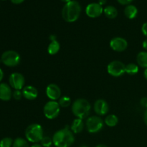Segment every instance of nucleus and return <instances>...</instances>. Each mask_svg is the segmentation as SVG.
I'll use <instances>...</instances> for the list:
<instances>
[{"label":"nucleus","instance_id":"nucleus-1","mask_svg":"<svg viewBox=\"0 0 147 147\" xmlns=\"http://www.w3.org/2000/svg\"><path fill=\"white\" fill-rule=\"evenodd\" d=\"M53 144L56 147H70L75 142L72 131L67 126L57 131L53 136Z\"/></svg>","mask_w":147,"mask_h":147},{"label":"nucleus","instance_id":"nucleus-2","mask_svg":"<svg viewBox=\"0 0 147 147\" xmlns=\"http://www.w3.org/2000/svg\"><path fill=\"white\" fill-rule=\"evenodd\" d=\"M81 6L78 1L71 0L67 2L62 9V17L67 22H74L80 17Z\"/></svg>","mask_w":147,"mask_h":147},{"label":"nucleus","instance_id":"nucleus-3","mask_svg":"<svg viewBox=\"0 0 147 147\" xmlns=\"http://www.w3.org/2000/svg\"><path fill=\"white\" fill-rule=\"evenodd\" d=\"M90 103L84 98H78L74 101L72 106V111L77 118L83 119L87 117L90 111Z\"/></svg>","mask_w":147,"mask_h":147},{"label":"nucleus","instance_id":"nucleus-4","mask_svg":"<svg viewBox=\"0 0 147 147\" xmlns=\"http://www.w3.org/2000/svg\"><path fill=\"white\" fill-rule=\"evenodd\" d=\"M25 136L27 140L32 143H37L41 142L44 137L43 129L38 123H32L28 126L25 130Z\"/></svg>","mask_w":147,"mask_h":147},{"label":"nucleus","instance_id":"nucleus-5","mask_svg":"<svg viewBox=\"0 0 147 147\" xmlns=\"http://www.w3.org/2000/svg\"><path fill=\"white\" fill-rule=\"evenodd\" d=\"M1 60L3 64L8 67H15L18 65L21 60L20 54L14 50L5 51L1 57Z\"/></svg>","mask_w":147,"mask_h":147},{"label":"nucleus","instance_id":"nucleus-6","mask_svg":"<svg viewBox=\"0 0 147 147\" xmlns=\"http://www.w3.org/2000/svg\"><path fill=\"white\" fill-rule=\"evenodd\" d=\"M60 111V106L55 100H50L44 106L43 112L46 118L54 119L58 116Z\"/></svg>","mask_w":147,"mask_h":147},{"label":"nucleus","instance_id":"nucleus-7","mask_svg":"<svg viewBox=\"0 0 147 147\" xmlns=\"http://www.w3.org/2000/svg\"><path fill=\"white\" fill-rule=\"evenodd\" d=\"M103 127V121L99 116H93L86 121V128L89 133L95 134L100 131Z\"/></svg>","mask_w":147,"mask_h":147},{"label":"nucleus","instance_id":"nucleus-8","mask_svg":"<svg viewBox=\"0 0 147 147\" xmlns=\"http://www.w3.org/2000/svg\"><path fill=\"white\" fill-rule=\"evenodd\" d=\"M107 71L113 77H120L126 72V65L122 62L114 60L108 65Z\"/></svg>","mask_w":147,"mask_h":147},{"label":"nucleus","instance_id":"nucleus-9","mask_svg":"<svg viewBox=\"0 0 147 147\" xmlns=\"http://www.w3.org/2000/svg\"><path fill=\"white\" fill-rule=\"evenodd\" d=\"M9 85L15 90H22L24 88L25 80L24 77L20 73H13L9 76Z\"/></svg>","mask_w":147,"mask_h":147},{"label":"nucleus","instance_id":"nucleus-10","mask_svg":"<svg viewBox=\"0 0 147 147\" xmlns=\"http://www.w3.org/2000/svg\"><path fill=\"white\" fill-rule=\"evenodd\" d=\"M110 47L116 52H123L127 48L128 42L124 38L116 37L111 40Z\"/></svg>","mask_w":147,"mask_h":147},{"label":"nucleus","instance_id":"nucleus-11","mask_svg":"<svg viewBox=\"0 0 147 147\" xmlns=\"http://www.w3.org/2000/svg\"><path fill=\"white\" fill-rule=\"evenodd\" d=\"M103 7L98 3H90L86 7V12L89 17L96 18L101 15L103 13Z\"/></svg>","mask_w":147,"mask_h":147},{"label":"nucleus","instance_id":"nucleus-12","mask_svg":"<svg viewBox=\"0 0 147 147\" xmlns=\"http://www.w3.org/2000/svg\"><path fill=\"white\" fill-rule=\"evenodd\" d=\"M46 95L51 100H55L60 98L61 96V90L57 85L51 83L46 88Z\"/></svg>","mask_w":147,"mask_h":147},{"label":"nucleus","instance_id":"nucleus-13","mask_svg":"<svg viewBox=\"0 0 147 147\" xmlns=\"http://www.w3.org/2000/svg\"><path fill=\"white\" fill-rule=\"evenodd\" d=\"M109 110V104L106 100L103 99H99L97 100L94 103V111L97 114L100 116L107 114Z\"/></svg>","mask_w":147,"mask_h":147},{"label":"nucleus","instance_id":"nucleus-14","mask_svg":"<svg viewBox=\"0 0 147 147\" xmlns=\"http://www.w3.org/2000/svg\"><path fill=\"white\" fill-rule=\"evenodd\" d=\"M12 96L11 88L7 83H0V99L4 101L10 100Z\"/></svg>","mask_w":147,"mask_h":147},{"label":"nucleus","instance_id":"nucleus-15","mask_svg":"<svg viewBox=\"0 0 147 147\" xmlns=\"http://www.w3.org/2000/svg\"><path fill=\"white\" fill-rule=\"evenodd\" d=\"M22 95L27 100H34L38 96V91L34 86H27L22 89Z\"/></svg>","mask_w":147,"mask_h":147},{"label":"nucleus","instance_id":"nucleus-16","mask_svg":"<svg viewBox=\"0 0 147 147\" xmlns=\"http://www.w3.org/2000/svg\"><path fill=\"white\" fill-rule=\"evenodd\" d=\"M83 129H84V123L82 119L77 118L73 121L71 124V131L73 133H80L83 130Z\"/></svg>","mask_w":147,"mask_h":147},{"label":"nucleus","instance_id":"nucleus-17","mask_svg":"<svg viewBox=\"0 0 147 147\" xmlns=\"http://www.w3.org/2000/svg\"><path fill=\"white\" fill-rule=\"evenodd\" d=\"M124 14L126 17L129 19H134L138 14V9L136 6L133 4H129L124 9Z\"/></svg>","mask_w":147,"mask_h":147},{"label":"nucleus","instance_id":"nucleus-18","mask_svg":"<svg viewBox=\"0 0 147 147\" xmlns=\"http://www.w3.org/2000/svg\"><path fill=\"white\" fill-rule=\"evenodd\" d=\"M105 15L109 19H114L117 17L118 11L115 7L112 5L106 6L103 9Z\"/></svg>","mask_w":147,"mask_h":147},{"label":"nucleus","instance_id":"nucleus-19","mask_svg":"<svg viewBox=\"0 0 147 147\" xmlns=\"http://www.w3.org/2000/svg\"><path fill=\"white\" fill-rule=\"evenodd\" d=\"M137 63L139 66L144 68H147V52H140L136 57Z\"/></svg>","mask_w":147,"mask_h":147},{"label":"nucleus","instance_id":"nucleus-20","mask_svg":"<svg viewBox=\"0 0 147 147\" xmlns=\"http://www.w3.org/2000/svg\"><path fill=\"white\" fill-rule=\"evenodd\" d=\"M60 48V43L58 42L57 40H53L50 42L49 44L48 47H47V51L50 55H55L59 52Z\"/></svg>","mask_w":147,"mask_h":147},{"label":"nucleus","instance_id":"nucleus-21","mask_svg":"<svg viewBox=\"0 0 147 147\" xmlns=\"http://www.w3.org/2000/svg\"><path fill=\"white\" fill-rule=\"evenodd\" d=\"M118 122H119V119L114 114L109 115L105 119V123L109 127H114L117 125Z\"/></svg>","mask_w":147,"mask_h":147},{"label":"nucleus","instance_id":"nucleus-22","mask_svg":"<svg viewBox=\"0 0 147 147\" xmlns=\"http://www.w3.org/2000/svg\"><path fill=\"white\" fill-rule=\"evenodd\" d=\"M139 72V66L135 63H129L126 65V73L129 75H136Z\"/></svg>","mask_w":147,"mask_h":147},{"label":"nucleus","instance_id":"nucleus-23","mask_svg":"<svg viewBox=\"0 0 147 147\" xmlns=\"http://www.w3.org/2000/svg\"><path fill=\"white\" fill-rule=\"evenodd\" d=\"M12 147H30L27 140L22 138H17L13 142Z\"/></svg>","mask_w":147,"mask_h":147},{"label":"nucleus","instance_id":"nucleus-24","mask_svg":"<svg viewBox=\"0 0 147 147\" xmlns=\"http://www.w3.org/2000/svg\"><path fill=\"white\" fill-rule=\"evenodd\" d=\"M58 103L60 107L67 108L71 104V99L68 96H63V97H61L60 98Z\"/></svg>","mask_w":147,"mask_h":147},{"label":"nucleus","instance_id":"nucleus-25","mask_svg":"<svg viewBox=\"0 0 147 147\" xmlns=\"http://www.w3.org/2000/svg\"><path fill=\"white\" fill-rule=\"evenodd\" d=\"M14 141L9 137H5L0 141V147H11Z\"/></svg>","mask_w":147,"mask_h":147},{"label":"nucleus","instance_id":"nucleus-26","mask_svg":"<svg viewBox=\"0 0 147 147\" xmlns=\"http://www.w3.org/2000/svg\"><path fill=\"white\" fill-rule=\"evenodd\" d=\"M41 145L43 147H50L53 144V139L49 136H44L41 140Z\"/></svg>","mask_w":147,"mask_h":147},{"label":"nucleus","instance_id":"nucleus-27","mask_svg":"<svg viewBox=\"0 0 147 147\" xmlns=\"http://www.w3.org/2000/svg\"><path fill=\"white\" fill-rule=\"evenodd\" d=\"M12 96L15 100H20L23 96L22 91L21 90H15L12 93Z\"/></svg>","mask_w":147,"mask_h":147},{"label":"nucleus","instance_id":"nucleus-28","mask_svg":"<svg viewBox=\"0 0 147 147\" xmlns=\"http://www.w3.org/2000/svg\"><path fill=\"white\" fill-rule=\"evenodd\" d=\"M140 104L142 107L147 109V97H144L141 99Z\"/></svg>","mask_w":147,"mask_h":147},{"label":"nucleus","instance_id":"nucleus-29","mask_svg":"<svg viewBox=\"0 0 147 147\" xmlns=\"http://www.w3.org/2000/svg\"><path fill=\"white\" fill-rule=\"evenodd\" d=\"M142 32L144 34V35L147 37V22L144 23L142 27Z\"/></svg>","mask_w":147,"mask_h":147},{"label":"nucleus","instance_id":"nucleus-30","mask_svg":"<svg viewBox=\"0 0 147 147\" xmlns=\"http://www.w3.org/2000/svg\"><path fill=\"white\" fill-rule=\"evenodd\" d=\"M117 1L121 4H130L133 0H117Z\"/></svg>","mask_w":147,"mask_h":147},{"label":"nucleus","instance_id":"nucleus-31","mask_svg":"<svg viewBox=\"0 0 147 147\" xmlns=\"http://www.w3.org/2000/svg\"><path fill=\"white\" fill-rule=\"evenodd\" d=\"M24 1V0H11V2L14 3V4H21V3H22Z\"/></svg>","mask_w":147,"mask_h":147},{"label":"nucleus","instance_id":"nucleus-32","mask_svg":"<svg viewBox=\"0 0 147 147\" xmlns=\"http://www.w3.org/2000/svg\"><path fill=\"white\" fill-rule=\"evenodd\" d=\"M142 47H143V48L145 50L147 51V39H146V40L143 42V43H142Z\"/></svg>","mask_w":147,"mask_h":147},{"label":"nucleus","instance_id":"nucleus-33","mask_svg":"<svg viewBox=\"0 0 147 147\" xmlns=\"http://www.w3.org/2000/svg\"><path fill=\"white\" fill-rule=\"evenodd\" d=\"M144 120L145 123H146V125L147 126V109L145 111L144 114Z\"/></svg>","mask_w":147,"mask_h":147},{"label":"nucleus","instance_id":"nucleus-34","mask_svg":"<svg viewBox=\"0 0 147 147\" xmlns=\"http://www.w3.org/2000/svg\"><path fill=\"white\" fill-rule=\"evenodd\" d=\"M3 78H4V73H3V70L0 68V82L2 80Z\"/></svg>","mask_w":147,"mask_h":147},{"label":"nucleus","instance_id":"nucleus-35","mask_svg":"<svg viewBox=\"0 0 147 147\" xmlns=\"http://www.w3.org/2000/svg\"><path fill=\"white\" fill-rule=\"evenodd\" d=\"M106 3V0H98V4H100V5H103Z\"/></svg>","mask_w":147,"mask_h":147},{"label":"nucleus","instance_id":"nucleus-36","mask_svg":"<svg viewBox=\"0 0 147 147\" xmlns=\"http://www.w3.org/2000/svg\"><path fill=\"white\" fill-rule=\"evenodd\" d=\"M50 41H53V40H56V36L55 35H51L50 36Z\"/></svg>","mask_w":147,"mask_h":147},{"label":"nucleus","instance_id":"nucleus-37","mask_svg":"<svg viewBox=\"0 0 147 147\" xmlns=\"http://www.w3.org/2000/svg\"><path fill=\"white\" fill-rule=\"evenodd\" d=\"M144 76L145 78L147 80V68L145 69L144 71Z\"/></svg>","mask_w":147,"mask_h":147},{"label":"nucleus","instance_id":"nucleus-38","mask_svg":"<svg viewBox=\"0 0 147 147\" xmlns=\"http://www.w3.org/2000/svg\"><path fill=\"white\" fill-rule=\"evenodd\" d=\"M31 147H42V146L40 144H33Z\"/></svg>","mask_w":147,"mask_h":147},{"label":"nucleus","instance_id":"nucleus-39","mask_svg":"<svg viewBox=\"0 0 147 147\" xmlns=\"http://www.w3.org/2000/svg\"><path fill=\"white\" fill-rule=\"evenodd\" d=\"M96 147H107V146H105V145H103V144H100V145H98V146Z\"/></svg>","mask_w":147,"mask_h":147},{"label":"nucleus","instance_id":"nucleus-40","mask_svg":"<svg viewBox=\"0 0 147 147\" xmlns=\"http://www.w3.org/2000/svg\"><path fill=\"white\" fill-rule=\"evenodd\" d=\"M61 1H64V2H69V1H71V0H61Z\"/></svg>","mask_w":147,"mask_h":147},{"label":"nucleus","instance_id":"nucleus-41","mask_svg":"<svg viewBox=\"0 0 147 147\" xmlns=\"http://www.w3.org/2000/svg\"><path fill=\"white\" fill-rule=\"evenodd\" d=\"M80 147H88L87 146H80Z\"/></svg>","mask_w":147,"mask_h":147}]
</instances>
